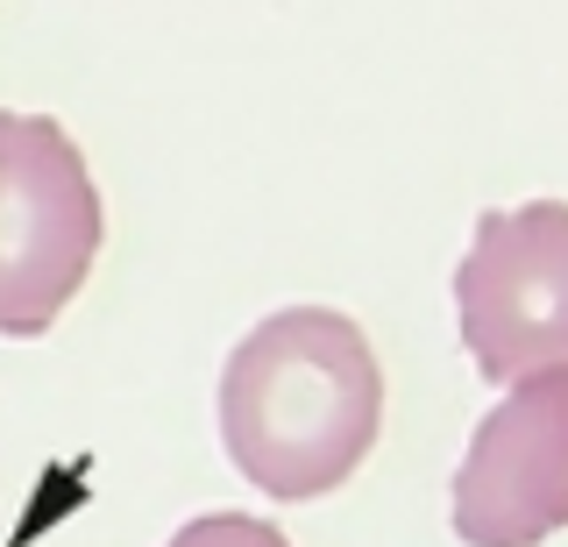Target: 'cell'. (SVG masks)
Instances as JSON below:
<instances>
[{"label": "cell", "mask_w": 568, "mask_h": 547, "mask_svg": "<svg viewBox=\"0 0 568 547\" xmlns=\"http://www.w3.org/2000/svg\"><path fill=\"white\" fill-rule=\"evenodd\" d=\"M448 519L462 547H540L568 526V369H532L476 419Z\"/></svg>", "instance_id": "4"}, {"label": "cell", "mask_w": 568, "mask_h": 547, "mask_svg": "<svg viewBox=\"0 0 568 547\" xmlns=\"http://www.w3.org/2000/svg\"><path fill=\"white\" fill-rule=\"evenodd\" d=\"M164 547H292V540L271 519H256V511H206V519L178 526Z\"/></svg>", "instance_id": "5"}, {"label": "cell", "mask_w": 568, "mask_h": 547, "mask_svg": "<svg viewBox=\"0 0 568 547\" xmlns=\"http://www.w3.org/2000/svg\"><path fill=\"white\" fill-rule=\"evenodd\" d=\"M106 206L50 114H0V342L50 334L100 256Z\"/></svg>", "instance_id": "2"}, {"label": "cell", "mask_w": 568, "mask_h": 547, "mask_svg": "<svg viewBox=\"0 0 568 547\" xmlns=\"http://www.w3.org/2000/svg\"><path fill=\"white\" fill-rule=\"evenodd\" d=\"M455 327L490 384L568 369V200H526L476 214L455 263Z\"/></svg>", "instance_id": "3"}, {"label": "cell", "mask_w": 568, "mask_h": 547, "mask_svg": "<svg viewBox=\"0 0 568 547\" xmlns=\"http://www.w3.org/2000/svg\"><path fill=\"white\" fill-rule=\"evenodd\" d=\"M377 348L334 306L263 313L221 369V448L277 505L342 490L377 448Z\"/></svg>", "instance_id": "1"}]
</instances>
